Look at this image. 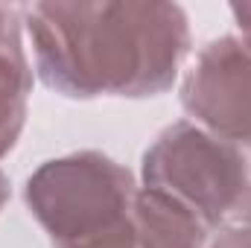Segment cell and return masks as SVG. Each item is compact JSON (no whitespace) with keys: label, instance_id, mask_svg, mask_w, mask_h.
I'll return each mask as SVG.
<instances>
[{"label":"cell","instance_id":"cell-10","mask_svg":"<svg viewBox=\"0 0 251 248\" xmlns=\"http://www.w3.org/2000/svg\"><path fill=\"white\" fill-rule=\"evenodd\" d=\"M9 196H12V184H9V175L0 170V210L6 207V201H9Z\"/></svg>","mask_w":251,"mask_h":248},{"label":"cell","instance_id":"cell-6","mask_svg":"<svg viewBox=\"0 0 251 248\" xmlns=\"http://www.w3.org/2000/svg\"><path fill=\"white\" fill-rule=\"evenodd\" d=\"M32 94V67L24 53L21 35L0 47V158H6L26 123V105Z\"/></svg>","mask_w":251,"mask_h":248},{"label":"cell","instance_id":"cell-7","mask_svg":"<svg viewBox=\"0 0 251 248\" xmlns=\"http://www.w3.org/2000/svg\"><path fill=\"white\" fill-rule=\"evenodd\" d=\"M210 248H251V225H228Z\"/></svg>","mask_w":251,"mask_h":248},{"label":"cell","instance_id":"cell-4","mask_svg":"<svg viewBox=\"0 0 251 248\" xmlns=\"http://www.w3.org/2000/svg\"><path fill=\"white\" fill-rule=\"evenodd\" d=\"M181 105L190 123L219 137H251V44L243 35L201 47L181 82Z\"/></svg>","mask_w":251,"mask_h":248},{"label":"cell","instance_id":"cell-3","mask_svg":"<svg viewBox=\"0 0 251 248\" xmlns=\"http://www.w3.org/2000/svg\"><path fill=\"white\" fill-rule=\"evenodd\" d=\"M143 187L178 201L207 231L251 225V137L231 140L178 120L143 155Z\"/></svg>","mask_w":251,"mask_h":248},{"label":"cell","instance_id":"cell-1","mask_svg":"<svg viewBox=\"0 0 251 248\" xmlns=\"http://www.w3.org/2000/svg\"><path fill=\"white\" fill-rule=\"evenodd\" d=\"M41 82L70 99L158 97L190 53V21L167 0L32 3L24 12Z\"/></svg>","mask_w":251,"mask_h":248},{"label":"cell","instance_id":"cell-2","mask_svg":"<svg viewBox=\"0 0 251 248\" xmlns=\"http://www.w3.org/2000/svg\"><path fill=\"white\" fill-rule=\"evenodd\" d=\"M137 190L123 164L85 149L44 161L24 198L53 248H134Z\"/></svg>","mask_w":251,"mask_h":248},{"label":"cell","instance_id":"cell-8","mask_svg":"<svg viewBox=\"0 0 251 248\" xmlns=\"http://www.w3.org/2000/svg\"><path fill=\"white\" fill-rule=\"evenodd\" d=\"M15 35H21V18H18V9H12V6H0V47H3L9 38H15Z\"/></svg>","mask_w":251,"mask_h":248},{"label":"cell","instance_id":"cell-5","mask_svg":"<svg viewBox=\"0 0 251 248\" xmlns=\"http://www.w3.org/2000/svg\"><path fill=\"white\" fill-rule=\"evenodd\" d=\"M137 243L134 248H201L207 228L178 201L140 187L137 190Z\"/></svg>","mask_w":251,"mask_h":248},{"label":"cell","instance_id":"cell-9","mask_svg":"<svg viewBox=\"0 0 251 248\" xmlns=\"http://www.w3.org/2000/svg\"><path fill=\"white\" fill-rule=\"evenodd\" d=\"M231 15H234V21H237V26H240L243 38L251 44V0L234 3V6H231Z\"/></svg>","mask_w":251,"mask_h":248}]
</instances>
